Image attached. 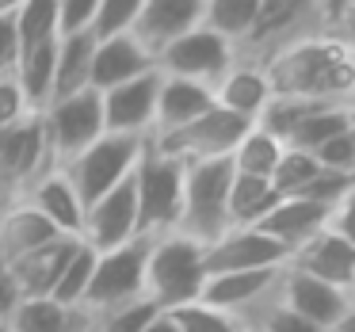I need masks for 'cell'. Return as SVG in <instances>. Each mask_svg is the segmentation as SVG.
Returning <instances> with one entry per match:
<instances>
[{
  "label": "cell",
  "instance_id": "cell-1",
  "mask_svg": "<svg viewBox=\"0 0 355 332\" xmlns=\"http://www.w3.org/2000/svg\"><path fill=\"white\" fill-rule=\"evenodd\" d=\"M275 96H298L317 103L355 100V58L340 39L309 35L263 65Z\"/></svg>",
  "mask_w": 355,
  "mask_h": 332
},
{
  "label": "cell",
  "instance_id": "cell-2",
  "mask_svg": "<svg viewBox=\"0 0 355 332\" xmlns=\"http://www.w3.org/2000/svg\"><path fill=\"white\" fill-rule=\"evenodd\" d=\"M324 16L317 0H260L256 19L237 42H233V62L245 65H268L294 42L309 39V35H324Z\"/></svg>",
  "mask_w": 355,
  "mask_h": 332
},
{
  "label": "cell",
  "instance_id": "cell-3",
  "mask_svg": "<svg viewBox=\"0 0 355 332\" xmlns=\"http://www.w3.org/2000/svg\"><path fill=\"white\" fill-rule=\"evenodd\" d=\"M207 283L202 268V245L184 233H161L149 237L146 248V294L157 309H176L187 302H199V290Z\"/></svg>",
  "mask_w": 355,
  "mask_h": 332
},
{
  "label": "cell",
  "instance_id": "cell-4",
  "mask_svg": "<svg viewBox=\"0 0 355 332\" xmlns=\"http://www.w3.org/2000/svg\"><path fill=\"white\" fill-rule=\"evenodd\" d=\"M230 180H233L230 157L184 164V199H180L176 233L199 241V245H210L214 237H222L230 229V218H225Z\"/></svg>",
  "mask_w": 355,
  "mask_h": 332
},
{
  "label": "cell",
  "instance_id": "cell-5",
  "mask_svg": "<svg viewBox=\"0 0 355 332\" xmlns=\"http://www.w3.org/2000/svg\"><path fill=\"white\" fill-rule=\"evenodd\" d=\"M130 176H134V199H138V237L176 233L180 199H184V161L161 153L146 138V149H141Z\"/></svg>",
  "mask_w": 355,
  "mask_h": 332
},
{
  "label": "cell",
  "instance_id": "cell-6",
  "mask_svg": "<svg viewBox=\"0 0 355 332\" xmlns=\"http://www.w3.org/2000/svg\"><path fill=\"white\" fill-rule=\"evenodd\" d=\"M146 138H130V134H100L92 146H85L77 157H69L58 168L65 172V180L73 184V191L80 195V202H96L103 191H111L115 184H123L134 172Z\"/></svg>",
  "mask_w": 355,
  "mask_h": 332
},
{
  "label": "cell",
  "instance_id": "cell-7",
  "mask_svg": "<svg viewBox=\"0 0 355 332\" xmlns=\"http://www.w3.org/2000/svg\"><path fill=\"white\" fill-rule=\"evenodd\" d=\"M54 168V157L46 149V134H42V119L27 115L19 123L0 130V210L19 202L27 187Z\"/></svg>",
  "mask_w": 355,
  "mask_h": 332
},
{
  "label": "cell",
  "instance_id": "cell-8",
  "mask_svg": "<svg viewBox=\"0 0 355 332\" xmlns=\"http://www.w3.org/2000/svg\"><path fill=\"white\" fill-rule=\"evenodd\" d=\"M146 248L149 237H134L126 245L107 248V252H96V268L85 290V309H92V317L111 306H123V302L146 298L141 294V286H146Z\"/></svg>",
  "mask_w": 355,
  "mask_h": 332
},
{
  "label": "cell",
  "instance_id": "cell-9",
  "mask_svg": "<svg viewBox=\"0 0 355 332\" xmlns=\"http://www.w3.org/2000/svg\"><path fill=\"white\" fill-rule=\"evenodd\" d=\"M42 134H46V149L54 157V164H65L69 157H77L85 146H92L103 134V111H100V92L80 88L73 96L50 100L39 111Z\"/></svg>",
  "mask_w": 355,
  "mask_h": 332
},
{
  "label": "cell",
  "instance_id": "cell-10",
  "mask_svg": "<svg viewBox=\"0 0 355 332\" xmlns=\"http://www.w3.org/2000/svg\"><path fill=\"white\" fill-rule=\"evenodd\" d=\"M252 123L230 115L214 103L210 111H202L199 119H191L187 126L180 130H168V134H157L149 138V146H157L161 153L176 157V161L191 164V161H218V157H230L233 146L241 141V134L248 130Z\"/></svg>",
  "mask_w": 355,
  "mask_h": 332
},
{
  "label": "cell",
  "instance_id": "cell-11",
  "mask_svg": "<svg viewBox=\"0 0 355 332\" xmlns=\"http://www.w3.org/2000/svg\"><path fill=\"white\" fill-rule=\"evenodd\" d=\"M230 65H233V46L225 39H218L214 31H207V27H191L187 35L172 39L153 58V69L161 77L195 80V85H207V88H214Z\"/></svg>",
  "mask_w": 355,
  "mask_h": 332
},
{
  "label": "cell",
  "instance_id": "cell-12",
  "mask_svg": "<svg viewBox=\"0 0 355 332\" xmlns=\"http://www.w3.org/2000/svg\"><path fill=\"white\" fill-rule=\"evenodd\" d=\"M279 275L283 268H256V271H218V275H207L199 290V302L218 313L233 317L237 329L245 321H252L268 302H275L279 294Z\"/></svg>",
  "mask_w": 355,
  "mask_h": 332
},
{
  "label": "cell",
  "instance_id": "cell-13",
  "mask_svg": "<svg viewBox=\"0 0 355 332\" xmlns=\"http://www.w3.org/2000/svg\"><path fill=\"white\" fill-rule=\"evenodd\" d=\"M286 248L256 225H233L210 245H202V268L207 275L218 271H256V268H283Z\"/></svg>",
  "mask_w": 355,
  "mask_h": 332
},
{
  "label": "cell",
  "instance_id": "cell-14",
  "mask_svg": "<svg viewBox=\"0 0 355 332\" xmlns=\"http://www.w3.org/2000/svg\"><path fill=\"white\" fill-rule=\"evenodd\" d=\"M138 237V199H134V176L103 191L96 202L85 207V225H80V241L96 252H107L115 245Z\"/></svg>",
  "mask_w": 355,
  "mask_h": 332
},
{
  "label": "cell",
  "instance_id": "cell-15",
  "mask_svg": "<svg viewBox=\"0 0 355 332\" xmlns=\"http://www.w3.org/2000/svg\"><path fill=\"white\" fill-rule=\"evenodd\" d=\"M157 85H161V73L149 69L141 77H130L123 85L100 92L103 134L149 138V130H153V111H157Z\"/></svg>",
  "mask_w": 355,
  "mask_h": 332
},
{
  "label": "cell",
  "instance_id": "cell-16",
  "mask_svg": "<svg viewBox=\"0 0 355 332\" xmlns=\"http://www.w3.org/2000/svg\"><path fill=\"white\" fill-rule=\"evenodd\" d=\"M279 302L286 309H294L298 317L313 321L317 329H329V324L340 321V313L347 309L352 294L340 290V286L324 283V279H313L306 271H294L283 263V275H279Z\"/></svg>",
  "mask_w": 355,
  "mask_h": 332
},
{
  "label": "cell",
  "instance_id": "cell-17",
  "mask_svg": "<svg viewBox=\"0 0 355 332\" xmlns=\"http://www.w3.org/2000/svg\"><path fill=\"white\" fill-rule=\"evenodd\" d=\"M202 24V0H146L130 35L149 58H157L172 39Z\"/></svg>",
  "mask_w": 355,
  "mask_h": 332
},
{
  "label": "cell",
  "instance_id": "cell-18",
  "mask_svg": "<svg viewBox=\"0 0 355 332\" xmlns=\"http://www.w3.org/2000/svg\"><path fill=\"white\" fill-rule=\"evenodd\" d=\"M286 268L306 271L313 279H324V283L340 286V290L352 294L355 286V245H347L344 237L329 229H317L309 241H302L291 256H286Z\"/></svg>",
  "mask_w": 355,
  "mask_h": 332
},
{
  "label": "cell",
  "instance_id": "cell-19",
  "mask_svg": "<svg viewBox=\"0 0 355 332\" xmlns=\"http://www.w3.org/2000/svg\"><path fill=\"white\" fill-rule=\"evenodd\" d=\"M77 245H80V237H65L62 233V237L46 241V245H39L31 252L16 256L12 263H4V271H8L19 298H50L58 275L65 271V263H69Z\"/></svg>",
  "mask_w": 355,
  "mask_h": 332
},
{
  "label": "cell",
  "instance_id": "cell-20",
  "mask_svg": "<svg viewBox=\"0 0 355 332\" xmlns=\"http://www.w3.org/2000/svg\"><path fill=\"white\" fill-rule=\"evenodd\" d=\"M19 202L35 207L58 233H65V237H80V225H85V202H80V195L73 191V184L65 180V172L58 168V164L42 172V176L27 187V195Z\"/></svg>",
  "mask_w": 355,
  "mask_h": 332
},
{
  "label": "cell",
  "instance_id": "cell-21",
  "mask_svg": "<svg viewBox=\"0 0 355 332\" xmlns=\"http://www.w3.org/2000/svg\"><path fill=\"white\" fill-rule=\"evenodd\" d=\"M153 69V58L134 42V35H107V39H96L92 46V69H88V88L92 92H107V88L123 85L130 77Z\"/></svg>",
  "mask_w": 355,
  "mask_h": 332
},
{
  "label": "cell",
  "instance_id": "cell-22",
  "mask_svg": "<svg viewBox=\"0 0 355 332\" xmlns=\"http://www.w3.org/2000/svg\"><path fill=\"white\" fill-rule=\"evenodd\" d=\"M214 103L230 115L245 119V123H256L260 111L268 107L271 100V80L260 65H245V62H233L230 69L218 77V85L210 88Z\"/></svg>",
  "mask_w": 355,
  "mask_h": 332
},
{
  "label": "cell",
  "instance_id": "cell-23",
  "mask_svg": "<svg viewBox=\"0 0 355 332\" xmlns=\"http://www.w3.org/2000/svg\"><path fill=\"white\" fill-rule=\"evenodd\" d=\"M4 324L8 332H92L96 317L85 306H65L54 298H19Z\"/></svg>",
  "mask_w": 355,
  "mask_h": 332
},
{
  "label": "cell",
  "instance_id": "cell-24",
  "mask_svg": "<svg viewBox=\"0 0 355 332\" xmlns=\"http://www.w3.org/2000/svg\"><path fill=\"white\" fill-rule=\"evenodd\" d=\"M324 218H329V207H324V202L302 199V195H283V199L256 222V229L275 237L279 245L286 248V256H291L302 241H309L317 229H324Z\"/></svg>",
  "mask_w": 355,
  "mask_h": 332
},
{
  "label": "cell",
  "instance_id": "cell-25",
  "mask_svg": "<svg viewBox=\"0 0 355 332\" xmlns=\"http://www.w3.org/2000/svg\"><path fill=\"white\" fill-rule=\"evenodd\" d=\"M214 107V96H210L207 85H195V80H180V77H161L157 85V111H153V130L149 138L157 134H168L187 126L191 119H199L202 111Z\"/></svg>",
  "mask_w": 355,
  "mask_h": 332
},
{
  "label": "cell",
  "instance_id": "cell-26",
  "mask_svg": "<svg viewBox=\"0 0 355 332\" xmlns=\"http://www.w3.org/2000/svg\"><path fill=\"white\" fill-rule=\"evenodd\" d=\"M54 237H62V233L27 202H12L0 210V263H12L16 256L31 252Z\"/></svg>",
  "mask_w": 355,
  "mask_h": 332
},
{
  "label": "cell",
  "instance_id": "cell-27",
  "mask_svg": "<svg viewBox=\"0 0 355 332\" xmlns=\"http://www.w3.org/2000/svg\"><path fill=\"white\" fill-rule=\"evenodd\" d=\"M54 54H58V39L27 46V50H19V62H16V69H12V77H16L31 115H39V111L54 100Z\"/></svg>",
  "mask_w": 355,
  "mask_h": 332
},
{
  "label": "cell",
  "instance_id": "cell-28",
  "mask_svg": "<svg viewBox=\"0 0 355 332\" xmlns=\"http://www.w3.org/2000/svg\"><path fill=\"white\" fill-rule=\"evenodd\" d=\"M92 31L77 35H58V54H54V100L73 96L80 88H88V69H92Z\"/></svg>",
  "mask_w": 355,
  "mask_h": 332
},
{
  "label": "cell",
  "instance_id": "cell-29",
  "mask_svg": "<svg viewBox=\"0 0 355 332\" xmlns=\"http://www.w3.org/2000/svg\"><path fill=\"white\" fill-rule=\"evenodd\" d=\"M279 199H283V195L271 187V180H263V176H241V172H233L230 199H225V218H230V229H233V225H256Z\"/></svg>",
  "mask_w": 355,
  "mask_h": 332
},
{
  "label": "cell",
  "instance_id": "cell-30",
  "mask_svg": "<svg viewBox=\"0 0 355 332\" xmlns=\"http://www.w3.org/2000/svg\"><path fill=\"white\" fill-rule=\"evenodd\" d=\"M283 149L286 146L275 138V134H268L263 126L252 123L245 134H241L237 146H233L230 164H233V172H241V176H263V180H271V172H275Z\"/></svg>",
  "mask_w": 355,
  "mask_h": 332
},
{
  "label": "cell",
  "instance_id": "cell-31",
  "mask_svg": "<svg viewBox=\"0 0 355 332\" xmlns=\"http://www.w3.org/2000/svg\"><path fill=\"white\" fill-rule=\"evenodd\" d=\"M352 123H355V100H344V103H321V107H317L313 115H309L306 123H302L298 130L291 134V141H286V146L313 153L317 146H324V141H329L332 134L347 130Z\"/></svg>",
  "mask_w": 355,
  "mask_h": 332
},
{
  "label": "cell",
  "instance_id": "cell-32",
  "mask_svg": "<svg viewBox=\"0 0 355 332\" xmlns=\"http://www.w3.org/2000/svg\"><path fill=\"white\" fill-rule=\"evenodd\" d=\"M256 8H260V0H202V24L199 27L214 31L218 39H225L233 46L252 27Z\"/></svg>",
  "mask_w": 355,
  "mask_h": 332
},
{
  "label": "cell",
  "instance_id": "cell-33",
  "mask_svg": "<svg viewBox=\"0 0 355 332\" xmlns=\"http://www.w3.org/2000/svg\"><path fill=\"white\" fill-rule=\"evenodd\" d=\"M12 27H16L19 50L58 39V0H24L12 12Z\"/></svg>",
  "mask_w": 355,
  "mask_h": 332
},
{
  "label": "cell",
  "instance_id": "cell-34",
  "mask_svg": "<svg viewBox=\"0 0 355 332\" xmlns=\"http://www.w3.org/2000/svg\"><path fill=\"white\" fill-rule=\"evenodd\" d=\"M321 176V164H317L313 153H306V149H283V157H279L275 172H271V187H275L279 195H302L313 180Z\"/></svg>",
  "mask_w": 355,
  "mask_h": 332
},
{
  "label": "cell",
  "instance_id": "cell-35",
  "mask_svg": "<svg viewBox=\"0 0 355 332\" xmlns=\"http://www.w3.org/2000/svg\"><path fill=\"white\" fill-rule=\"evenodd\" d=\"M92 268H96V248H88L85 241H80V245L73 248L65 271L58 275L50 298L65 302V306H85V290H88V279H92Z\"/></svg>",
  "mask_w": 355,
  "mask_h": 332
},
{
  "label": "cell",
  "instance_id": "cell-36",
  "mask_svg": "<svg viewBox=\"0 0 355 332\" xmlns=\"http://www.w3.org/2000/svg\"><path fill=\"white\" fill-rule=\"evenodd\" d=\"M161 309L149 298H134L123 302V306H111L103 313H96V332H141Z\"/></svg>",
  "mask_w": 355,
  "mask_h": 332
},
{
  "label": "cell",
  "instance_id": "cell-37",
  "mask_svg": "<svg viewBox=\"0 0 355 332\" xmlns=\"http://www.w3.org/2000/svg\"><path fill=\"white\" fill-rule=\"evenodd\" d=\"M241 329L245 332H324V329H317L313 321L298 317L294 309H286L283 302H279V294H275V302H268V306H263L252 321L241 324Z\"/></svg>",
  "mask_w": 355,
  "mask_h": 332
},
{
  "label": "cell",
  "instance_id": "cell-38",
  "mask_svg": "<svg viewBox=\"0 0 355 332\" xmlns=\"http://www.w3.org/2000/svg\"><path fill=\"white\" fill-rule=\"evenodd\" d=\"M146 0H100L96 4V19H92V35L107 39V35H126L138 19Z\"/></svg>",
  "mask_w": 355,
  "mask_h": 332
},
{
  "label": "cell",
  "instance_id": "cell-39",
  "mask_svg": "<svg viewBox=\"0 0 355 332\" xmlns=\"http://www.w3.org/2000/svg\"><path fill=\"white\" fill-rule=\"evenodd\" d=\"M313 157H317V164H321L324 172H336V176L355 180V123L347 126V130L332 134L324 146H317Z\"/></svg>",
  "mask_w": 355,
  "mask_h": 332
},
{
  "label": "cell",
  "instance_id": "cell-40",
  "mask_svg": "<svg viewBox=\"0 0 355 332\" xmlns=\"http://www.w3.org/2000/svg\"><path fill=\"white\" fill-rule=\"evenodd\" d=\"M172 321H176L180 332H237V321L218 309L202 306V302H187V306H176L168 309Z\"/></svg>",
  "mask_w": 355,
  "mask_h": 332
},
{
  "label": "cell",
  "instance_id": "cell-41",
  "mask_svg": "<svg viewBox=\"0 0 355 332\" xmlns=\"http://www.w3.org/2000/svg\"><path fill=\"white\" fill-rule=\"evenodd\" d=\"M324 229L344 237L347 245H355V180L336 195V202L329 207V218H324Z\"/></svg>",
  "mask_w": 355,
  "mask_h": 332
},
{
  "label": "cell",
  "instance_id": "cell-42",
  "mask_svg": "<svg viewBox=\"0 0 355 332\" xmlns=\"http://www.w3.org/2000/svg\"><path fill=\"white\" fill-rule=\"evenodd\" d=\"M96 4H100V0H58V35L92 31Z\"/></svg>",
  "mask_w": 355,
  "mask_h": 332
},
{
  "label": "cell",
  "instance_id": "cell-43",
  "mask_svg": "<svg viewBox=\"0 0 355 332\" xmlns=\"http://www.w3.org/2000/svg\"><path fill=\"white\" fill-rule=\"evenodd\" d=\"M31 111H27V103H24V92H19V85H16V77H0V130L4 126H12V123H19V119H27Z\"/></svg>",
  "mask_w": 355,
  "mask_h": 332
},
{
  "label": "cell",
  "instance_id": "cell-44",
  "mask_svg": "<svg viewBox=\"0 0 355 332\" xmlns=\"http://www.w3.org/2000/svg\"><path fill=\"white\" fill-rule=\"evenodd\" d=\"M19 62V39L16 27H12V16H0V77H8Z\"/></svg>",
  "mask_w": 355,
  "mask_h": 332
},
{
  "label": "cell",
  "instance_id": "cell-45",
  "mask_svg": "<svg viewBox=\"0 0 355 332\" xmlns=\"http://www.w3.org/2000/svg\"><path fill=\"white\" fill-rule=\"evenodd\" d=\"M329 35H332V39L344 42V46L352 50V58H355V0H347L344 8H340V16L332 19Z\"/></svg>",
  "mask_w": 355,
  "mask_h": 332
},
{
  "label": "cell",
  "instance_id": "cell-46",
  "mask_svg": "<svg viewBox=\"0 0 355 332\" xmlns=\"http://www.w3.org/2000/svg\"><path fill=\"white\" fill-rule=\"evenodd\" d=\"M141 332H180V329H176V321H172L168 309H161V313H157V317H153V321H149Z\"/></svg>",
  "mask_w": 355,
  "mask_h": 332
},
{
  "label": "cell",
  "instance_id": "cell-47",
  "mask_svg": "<svg viewBox=\"0 0 355 332\" xmlns=\"http://www.w3.org/2000/svg\"><path fill=\"white\" fill-rule=\"evenodd\" d=\"M324 332H355V302H347V309L340 313V321L329 324Z\"/></svg>",
  "mask_w": 355,
  "mask_h": 332
},
{
  "label": "cell",
  "instance_id": "cell-48",
  "mask_svg": "<svg viewBox=\"0 0 355 332\" xmlns=\"http://www.w3.org/2000/svg\"><path fill=\"white\" fill-rule=\"evenodd\" d=\"M19 4H24V0H0V16H12Z\"/></svg>",
  "mask_w": 355,
  "mask_h": 332
},
{
  "label": "cell",
  "instance_id": "cell-49",
  "mask_svg": "<svg viewBox=\"0 0 355 332\" xmlns=\"http://www.w3.org/2000/svg\"><path fill=\"white\" fill-rule=\"evenodd\" d=\"M0 332H8V324H4V321H0Z\"/></svg>",
  "mask_w": 355,
  "mask_h": 332
},
{
  "label": "cell",
  "instance_id": "cell-50",
  "mask_svg": "<svg viewBox=\"0 0 355 332\" xmlns=\"http://www.w3.org/2000/svg\"><path fill=\"white\" fill-rule=\"evenodd\" d=\"M352 302H355V286H352Z\"/></svg>",
  "mask_w": 355,
  "mask_h": 332
},
{
  "label": "cell",
  "instance_id": "cell-51",
  "mask_svg": "<svg viewBox=\"0 0 355 332\" xmlns=\"http://www.w3.org/2000/svg\"><path fill=\"white\" fill-rule=\"evenodd\" d=\"M237 332H245V329H237Z\"/></svg>",
  "mask_w": 355,
  "mask_h": 332
},
{
  "label": "cell",
  "instance_id": "cell-52",
  "mask_svg": "<svg viewBox=\"0 0 355 332\" xmlns=\"http://www.w3.org/2000/svg\"><path fill=\"white\" fill-rule=\"evenodd\" d=\"M317 4H321V0H317Z\"/></svg>",
  "mask_w": 355,
  "mask_h": 332
},
{
  "label": "cell",
  "instance_id": "cell-53",
  "mask_svg": "<svg viewBox=\"0 0 355 332\" xmlns=\"http://www.w3.org/2000/svg\"><path fill=\"white\" fill-rule=\"evenodd\" d=\"M92 332H96V329H92Z\"/></svg>",
  "mask_w": 355,
  "mask_h": 332
}]
</instances>
